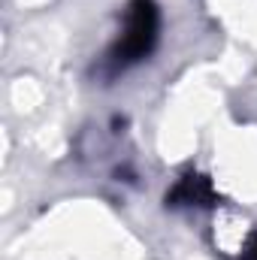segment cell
<instances>
[{
    "label": "cell",
    "mask_w": 257,
    "mask_h": 260,
    "mask_svg": "<svg viewBox=\"0 0 257 260\" xmlns=\"http://www.w3.org/2000/svg\"><path fill=\"white\" fill-rule=\"evenodd\" d=\"M209 194H212V191H209V182H206V179H200V176H188V179H182V185L173 191L170 200L194 203V200H206Z\"/></svg>",
    "instance_id": "2"
},
{
    "label": "cell",
    "mask_w": 257,
    "mask_h": 260,
    "mask_svg": "<svg viewBox=\"0 0 257 260\" xmlns=\"http://www.w3.org/2000/svg\"><path fill=\"white\" fill-rule=\"evenodd\" d=\"M242 260H257V236L251 239V245H248V251L242 254Z\"/></svg>",
    "instance_id": "3"
},
{
    "label": "cell",
    "mask_w": 257,
    "mask_h": 260,
    "mask_svg": "<svg viewBox=\"0 0 257 260\" xmlns=\"http://www.w3.org/2000/svg\"><path fill=\"white\" fill-rule=\"evenodd\" d=\"M154 43H157V6L151 0H133L124 12L121 37L106 55V64L112 73L127 70L130 64L151 55Z\"/></svg>",
    "instance_id": "1"
}]
</instances>
